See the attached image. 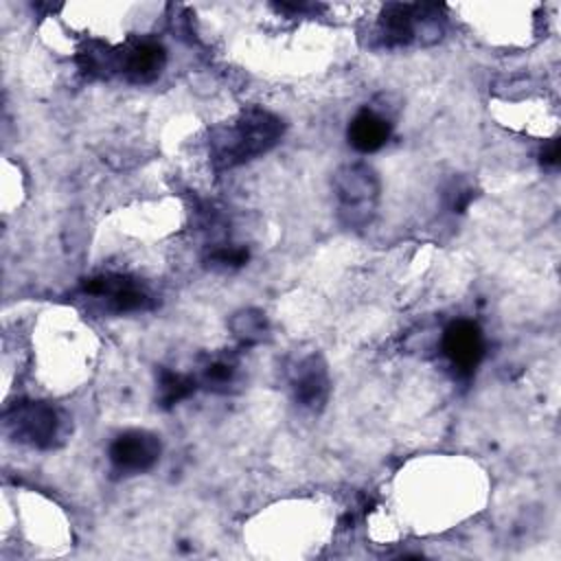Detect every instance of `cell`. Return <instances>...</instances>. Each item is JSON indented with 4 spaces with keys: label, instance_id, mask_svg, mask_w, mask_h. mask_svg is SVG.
Segmentation results:
<instances>
[{
    "label": "cell",
    "instance_id": "1",
    "mask_svg": "<svg viewBox=\"0 0 561 561\" xmlns=\"http://www.w3.org/2000/svg\"><path fill=\"white\" fill-rule=\"evenodd\" d=\"M283 131L285 125L276 114L263 107H248L210 131V162L215 169H232L250 162L270 151Z\"/></svg>",
    "mask_w": 561,
    "mask_h": 561
},
{
    "label": "cell",
    "instance_id": "2",
    "mask_svg": "<svg viewBox=\"0 0 561 561\" xmlns=\"http://www.w3.org/2000/svg\"><path fill=\"white\" fill-rule=\"evenodd\" d=\"M440 7L390 2L379 11L375 37L381 48H399L414 42L432 44L440 39Z\"/></svg>",
    "mask_w": 561,
    "mask_h": 561
},
{
    "label": "cell",
    "instance_id": "3",
    "mask_svg": "<svg viewBox=\"0 0 561 561\" xmlns=\"http://www.w3.org/2000/svg\"><path fill=\"white\" fill-rule=\"evenodd\" d=\"M68 416L46 401H18L4 412L7 434L28 447L53 449L68 436Z\"/></svg>",
    "mask_w": 561,
    "mask_h": 561
},
{
    "label": "cell",
    "instance_id": "4",
    "mask_svg": "<svg viewBox=\"0 0 561 561\" xmlns=\"http://www.w3.org/2000/svg\"><path fill=\"white\" fill-rule=\"evenodd\" d=\"M333 188L340 199V215L346 226L370 221L379 197L377 173L366 164L342 167L333 178Z\"/></svg>",
    "mask_w": 561,
    "mask_h": 561
},
{
    "label": "cell",
    "instance_id": "5",
    "mask_svg": "<svg viewBox=\"0 0 561 561\" xmlns=\"http://www.w3.org/2000/svg\"><path fill=\"white\" fill-rule=\"evenodd\" d=\"M162 454L160 438L149 430H125L107 449L112 471L118 476H138L149 471Z\"/></svg>",
    "mask_w": 561,
    "mask_h": 561
},
{
    "label": "cell",
    "instance_id": "6",
    "mask_svg": "<svg viewBox=\"0 0 561 561\" xmlns=\"http://www.w3.org/2000/svg\"><path fill=\"white\" fill-rule=\"evenodd\" d=\"M79 291L90 298H99L114 313L145 311L153 307V298L134 278L123 274H99L81 280Z\"/></svg>",
    "mask_w": 561,
    "mask_h": 561
},
{
    "label": "cell",
    "instance_id": "7",
    "mask_svg": "<svg viewBox=\"0 0 561 561\" xmlns=\"http://www.w3.org/2000/svg\"><path fill=\"white\" fill-rule=\"evenodd\" d=\"M443 353L460 377H471L484 357V335L473 320H454L443 333Z\"/></svg>",
    "mask_w": 561,
    "mask_h": 561
},
{
    "label": "cell",
    "instance_id": "8",
    "mask_svg": "<svg viewBox=\"0 0 561 561\" xmlns=\"http://www.w3.org/2000/svg\"><path fill=\"white\" fill-rule=\"evenodd\" d=\"M167 64V50L160 42L142 39L125 48H116V75L129 83H151Z\"/></svg>",
    "mask_w": 561,
    "mask_h": 561
},
{
    "label": "cell",
    "instance_id": "9",
    "mask_svg": "<svg viewBox=\"0 0 561 561\" xmlns=\"http://www.w3.org/2000/svg\"><path fill=\"white\" fill-rule=\"evenodd\" d=\"M289 383L300 405L320 410L329 397V373L324 359L318 353L300 357L289 370Z\"/></svg>",
    "mask_w": 561,
    "mask_h": 561
},
{
    "label": "cell",
    "instance_id": "10",
    "mask_svg": "<svg viewBox=\"0 0 561 561\" xmlns=\"http://www.w3.org/2000/svg\"><path fill=\"white\" fill-rule=\"evenodd\" d=\"M390 131H392V123L388 116H383L373 107H364L351 118L346 138L351 147L357 149L359 153H373L388 142Z\"/></svg>",
    "mask_w": 561,
    "mask_h": 561
},
{
    "label": "cell",
    "instance_id": "11",
    "mask_svg": "<svg viewBox=\"0 0 561 561\" xmlns=\"http://www.w3.org/2000/svg\"><path fill=\"white\" fill-rule=\"evenodd\" d=\"M158 403L162 408H173L182 399H188L197 390V379L188 375L173 373L169 368H158Z\"/></svg>",
    "mask_w": 561,
    "mask_h": 561
},
{
    "label": "cell",
    "instance_id": "12",
    "mask_svg": "<svg viewBox=\"0 0 561 561\" xmlns=\"http://www.w3.org/2000/svg\"><path fill=\"white\" fill-rule=\"evenodd\" d=\"M237 357L234 355H217L213 359H208L202 368V383L208 388V390H226L234 375H237Z\"/></svg>",
    "mask_w": 561,
    "mask_h": 561
},
{
    "label": "cell",
    "instance_id": "13",
    "mask_svg": "<svg viewBox=\"0 0 561 561\" xmlns=\"http://www.w3.org/2000/svg\"><path fill=\"white\" fill-rule=\"evenodd\" d=\"M230 327L234 331V335L241 340V344H256L265 337L267 333V320L261 311L256 309H245L239 311L232 320Z\"/></svg>",
    "mask_w": 561,
    "mask_h": 561
},
{
    "label": "cell",
    "instance_id": "14",
    "mask_svg": "<svg viewBox=\"0 0 561 561\" xmlns=\"http://www.w3.org/2000/svg\"><path fill=\"white\" fill-rule=\"evenodd\" d=\"M250 259V252L241 245H232V243H215L213 250L206 256V263L210 267H219V270H237L241 265H245Z\"/></svg>",
    "mask_w": 561,
    "mask_h": 561
},
{
    "label": "cell",
    "instance_id": "15",
    "mask_svg": "<svg viewBox=\"0 0 561 561\" xmlns=\"http://www.w3.org/2000/svg\"><path fill=\"white\" fill-rule=\"evenodd\" d=\"M449 197H451V202H449L451 210H454V213H462V210L471 204V199L476 197V193H473L471 186H456V188L449 193Z\"/></svg>",
    "mask_w": 561,
    "mask_h": 561
},
{
    "label": "cell",
    "instance_id": "16",
    "mask_svg": "<svg viewBox=\"0 0 561 561\" xmlns=\"http://www.w3.org/2000/svg\"><path fill=\"white\" fill-rule=\"evenodd\" d=\"M559 156H561V151H559V140L552 138V140H548V142L543 145V149H541V153H539V160H541L543 167L552 169V167L559 164Z\"/></svg>",
    "mask_w": 561,
    "mask_h": 561
}]
</instances>
